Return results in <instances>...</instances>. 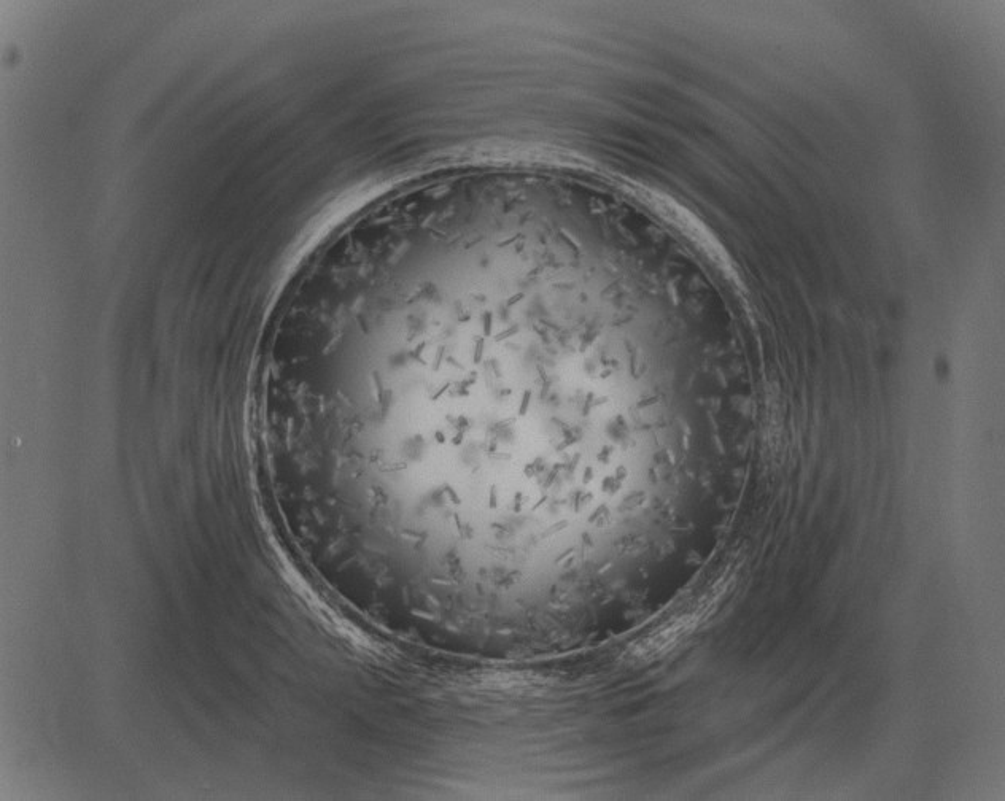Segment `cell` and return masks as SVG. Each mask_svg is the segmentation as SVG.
<instances>
[{"instance_id": "6da1fadb", "label": "cell", "mask_w": 1005, "mask_h": 801, "mask_svg": "<svg viewBox=\"0 0 1005 801\" xmlns=\"http://www.w3.org/2000/svg\"><path fill=\"white\" fill-rule=\"evenodd\" d=\"M700 616H702L700 612H689V614H684V616H680L678 619L667 623L665 627L660 628L656 633H652L649 638H646L637 647V651H635L637 655L635 657H656L660 652H664L665 649L675 644L684 633L695 627V623L699 622Z\"/></svg>"}]
</instances>
